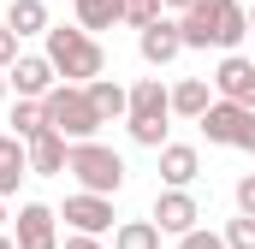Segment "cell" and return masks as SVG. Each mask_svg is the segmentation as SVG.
<instances>
[{
    "label": "cell",
    "instance_id": "obj_33",
    "mask_svg": "<svg viewBox=\"0 0 255 249\" xmlns=\"http://www.w3.org/2000/svg\"><path fill=\"white\" fill-rule=\"evenodd\" d=\"M0 220H6V208H0Z\"/></svg>",
    "mask_w": 255,
    "mask_h": 249
},
{
    "label": "cell",
    "instance_id": "obj_10",
    "mask_svg": "<svg viewBox=\"0 0 255 249\" xmlns=\"http://www.w3.org/2000/svg\"><path fill=\"white\" fill-rule=\"evenodd\" d=\"M54 208L48 202H24L18 208V249H60V232H54Z\"/></svg>",
    "mask_w": 255,
    "mask_h": 249
},
{
    "label": "cell",
    "instance_id": "obj_15",
    "mask_svg": "<svg viewBox=\"0 0 255 249\" xmlns=\"http://www.w3.org/2000/svg\"><path fill=\"white\" fill-rule=\"evenodd\" d=\"M18 178H30V142L24 136H0V196H12Z\"/></svg>",
    "mask_w": 255,
    "mask_h": 249
},
{
    "label": "cell",
    "instance_id": "obj_8",
    "mask_svg": "<svg viewBox=\"0 0 255 249\" xmlns=\"http://www.w3.org/2000/svg\"><path fill=\"white\" fill-rule=\"evenodd\" d=\"M136 48H142V60L148 65H172L184 54V30H178V18H154V24H142V36H136Z\"/></svg>",
    "mask_w": 255,
    "mask_h": 249
},
{
    "label": "cell",
    "instance_id": "obj_25",
    "mask_svg": "<svg viewBox=\"0 0 255 249\" xmlns=\"http://www.w3.org/2000/svg\"><path fill=\"white\" fill-rule=\"evenodd\" d=\"M178 249H232V244H226L220 232H184V238H178Z\"/></svg>",
    "mask_w": 255,
    "mask_h": 249
},
{
    "label": "cell",
    "instance_id": "obj_17",
    "mask_svg": "<svg viewBox=\"0 0 255 249\" xmlns=\"http://www.w3.org/2000/svg\"><path fill=\"white\" fill-rule=\"evenodd\" d=\"M77 6V24L95 36V30H113V24H125V0H71Z\"/></svg>",
    "mask_w": 255,
    "mask_h": 249
},
{
    "label": "cell",
    "instance_id": "obj_23",
    "mask_svg": "<svg viewBox=\"0 0 255 249\" xmlns=\"http://www.w3.org/2000/svg\"><path fill=\"white\" fill-rule=\"evenodd\" d=\"M160 12H166V0H125V24H136V30L154 24Z\"/></svg>",
    "mask_w": 255,
    "mask_h": 249
},
{
    "label": "cell",
    "instance_id": "obj_20",
    "mask_svg": "<svg viewBox=\"0 0 255 249\" xmlns=\"http://www.w3.org/2000/svg\"><path fill=\"white\" fill-rule=\"evenodd\" d=\"M113 249H160V226L154 220H125L113 232Z\"/></svg>",
    "mask_w": 255,
    "mask_h": 249
},
{
    "label": "cell",
    "instance_id": "obj_21",
    "mask_svg": "<svg viewBox=\"0 0 255 249\" xmlns=\"http://www.w3.org/2000/svg\"><path fill=\"white\" fill-rule=\"evenodd\" d=\"M42 124H48V113H42V101L18 95V107H12V136H24V142H30V136H36Z\"/></svg>",
    "mask_w": 255,
    "mask_h": 249
},
{
    "label": "cell",
    "instance_id": "obj_13",
    "mask_svg": "<svg viewBox=\"0 0 255 249\" xmlns=\"http://www.w3.org/2000/svg\"><path fill=\"white\" fill-rule=\"evenodd\" d=\"M196 172H202V154H196L190 142H166V148H160V178H166L172 190L196 184Z\"/></svg>",
    "mask_w": 255,
    "mask_h": 249
},
{
    "label": "cell",
    "instance_id": "obj_7",
    "mask_svg": "<svg viewBox=\"0 0 255 249\" xmlns=\"http://www.w3.org/2000/svg\"><path fill=\"white\" fill-rule=\"evenodd\" d=\"M65 220H71V232L101 238V232L113 226V196H101V190H77V196H65Z\"/></svg>",
    "mask_w": 255,
    "mask_h": 249
},
{
    "label": "cell",
    "instance_id": "obj_31",
    "mask_svg": "<svg viewBox=\"0 0 255 249\" xmlns=\"http://www.w3.org/2000/svg\"><path fill=\"white\" fill-rule=\"evenodd\" d=\"M0 249H18V238H0Z\"/></svg>",
    "mask_w": 255,
    "mask_h": 249
},
{
    "label": "cell",
    "instance_id": "obj_5",
    "mask_svg": "<svg viewBox=\"0 0 255 249\" xmlns=\"http://www.w3.org/2000/svg\"><path fill=\"white\" fill-rule=\"evenodd\" d=\"M6 83L18 89V95H30V101H42L54 83H60V71H54V60L48 54H18V60L6 65Z\"/></svg>",
    "mask_w": 255,
    "mask_h": 249
},
{
    "label": "cell",
    "instance_id": "obj_16",
    "mask_svg": "<svg viewBox=\"0 0 255 249\" xmlns=\"http://www.w3.org/2000/svg\"><path fill=\"white\" fill-rule=\"evenodd\" d=\"M83 89H89V101H95L101 124H107V119H125V113H130V89H119L113 77H95V83H83Z\"/></svg>",
    "mask_w": 255,
    "mask_h": 249
},
{
    "label": "cell",
    "instance_id": "obj_19",
    "mask_svg": "<svg viewBox=\"0 0 255 249\" xmlns=\"http://www.w3.org/2000/svg\"><path fill=\"white\" fill-rule=\"evenodd\" d=\"M6 24H12L18 36H48V6H42V0H12V6H6Z\"/></svg>",
    "mask_w": 255,
    "mask_h": 249
},
{
    "label": "cell",
    "instance_id": "obj_2",
    "mask_svg": "<svg viewBox=\"0 0 255 249\" xmlns=\"http://www.w3.org/2000/svg\"><path fill=\"white\" fill-rule=\"evenodd\" d=\"M48 60H54V71H60L65 83H95L101 71H107V54H101V42L77 24V30H54L48 24Z\"/></svg>",
    "mask_w": 255,
    "mask_h": 249
},
{
    "label": "cell",
    "instance_id": "obj_32",
    "mask_svg": "<svg viewBox=\"0 0 255 249\" xmlns=\"http://www.w3.org/2000/svg\"><path fill=\"white\" fill-rule=\"evenodd\" d=\"M250 30H255V12H250Z\"/></svg>",
    "mask_w": 255,
    "mask_h": 249
},
{
    "label": "cell",
    "instance_id": "obj_3",
    "mask_svg": "<svg viewBox=\"0 0 255 249\" xmlns=\"http://www.w3.org/2000/svg\"><path fill=\"white\" fill-rule=\"evenodd\" d=\"M42 113H48V124L60 130L65 142H83V136L101 130V113H95V101H89L83 83H54V89L42 95Z\"/></svg>",
    "mask_w": 255,
    "mask_h": 249
},
{
    "label": "cell",
    "instance_id": "obj_22",
    "mask_svg": "<svg viewBox=\"0 0 255 249\" xmlns=\"http://www.w3.org/2000/svg\"><path fill=\"white\" fill-rule=\"evenodd\" d=\"M142 148H166V119H125Z\"/></svg>",
    "mask_w": 255,
    "mask_h": 249
},
{
    "label": "cell",
    "instance_id": "obj_14",
    "mask_svg": "<svg viewBox=\"0 0 255 249\" xmlns=\"http://www.w3.org/2000/svg\"><path fill=\"white\" fill-rule=\"evenodd\" d=\"M172 113V89L160 83V77H142L136 89H130V113L125 119H166Z\"/></svg>",
    "mask_w": 255,
    "mask_h": 249
},
{
    "label": "cell",
    "instance_id": "obj_24",
    "mask_svg": "<svg viewBox=\"0 0 255 249\" xmlns=\"http://www.w3.org/2000/svg\"><path fill=\"white\" fill-rule=\"evenodd\" d=\"M226 244L232 249H255V214H238V220L226 226Z\"/></svg>",
    "mask_w": 255,
    "mask_h": 249
},
{
    "label": "cell",
    "instance_id": "obj_4",
    "mask_svg": "<svg viewBox=\"0 0 255 249\" xmlns=\"http://www.w3.org/2000/svg\"><path fill=\"white\" fill-rule=\"evenodd\" d=\"M65 172H71L83 190H101V196H113V190L125 184V160H119L107 142H95V136L71 142V154H65Z\"/></svg>",
    "mask_w": 255,
    "mask_h": 249
},
{
    "label": "cell",
    "instance_id": "obj_11",
    "mask_svg": "<svg viewBox=\"0 0 255 249\" xmlns=\"http://www.w3.org/2000/svg\"><path fill=\"white\" fill-rule=\"evenodd\" d=\"M196 220H202V208H196L190 190H166V196L154 202V226H160V232H172V238L196 232Z\"/></svg>",
    "mask_w": 255,
    "mask_h": 249
},
{
    "label": "cell",
    "instance_id": "obj_30",
    "mask_svg": "<svg viewBox=\"0 0 255 249\" xmlns=\"http://www.w3.org/2000/svg\"><path fill=\"white\" fill-rule=\"evenodd\" d=\"M166 6H172V12H184V6H190V0H166Z\"/></svg>",
    "mask_w": 255,
    "mask_h": 249
},
{
    "label": "cell",
    "instance_id": "obj_28",
    "mask_svg": "<svg viewBox=\"0 0 255 249\" xmlns=\"http://www.w3.org/2000/svg\"><path fill=\"white\" fill-rule=\"evenodd\" d=\"M65 249H101V244H95L89 232H71V238H65Z\"/></svg>",
    "mask_w": 255,
    "mask_h": 249
},
{
    "label": "cell",
    "instance_id": "obj_1",
    "mask_svg": "<svg viewBox=\"0 0 255 249\" xmlns=\"http://www.w3.org/2000/svg\"><path fill=\"white\" fill-rule=\"evenodd\" d=\"M178 30H184V48H226L232 54L250 36V12L238 0H190Z\"/></svg>",
    "mask_w": 255,
    "mask_h": 249
},
{
    "label": "cell",
    "instance_id": "obj_6",
    "mask_svg": "<svg viewBox=\"0 0 255 249\" xmlns=\"http://www.w3.org/2000/svg\"><path fill=\"white\" fill-rule=\"evenodd\" d=\"M250 113H255V107H238V101H226V95H220V101H214V107H208L196 124H202V136H208V142H220V148H238V136H244Z\"/></svg>",
    "mask_w": 255,
    "mask_h": 249
},
{
    "label": "cell",
    "instance_id": "obj_26",
    "mask_svg": "<svg viewBox=\"0 0 255 249\" xmlns=\"http://www.w3.org/2000/svg\"><path fill=\"white\" fill-rule=\"evenodd\" d=\"M18 42H24V36H18L12 24H0V65H12V60H18Z\"/></svg>",
    "mask_w": 255,
    "mask_h": 249
},
{
    "label": "cell",
    "instance_id": "obj_12",
    "mask_svg": "<svg viewBox=\"0 0 255 249\" xmlns=\"http://www.w3.org/2000/svg\"><path fill=\"white\" fill-rule=\"evenodd\" d=\"M65 154H71V142H65L54 124H42V130L30 136V172H36V178H54V172H65Z\"/></svg>",
    "mask_w": 255,
    "mask_h": 249
},
{
    "label": "cell",
    "instance_id": "obj_27",
    "mask_svg": "<svg viewBox=\"0 0 255 249\" xmlns=\"http://www.w3.org/2000/svg\"><path fill=\"white\" fill-rule=\"evenodd\" d=\"M238 208H244V214H255V172H244V178H238Z\"/></svg>",
    "mask_w": 255,
    "mask_h": 249
},
{
    "label": "cell",
    "instance_id": "obj_9",
    "mask_svg": "<svg viewBox=\"0 0 255 249\" xmlns=\"http://www.w3.org/2000/svg\"><path fill=\"white\" fill-rule=\"evenodd\" d=\"M214 95H226V101H238V107H255V60L226 54L220 71H214Z\"/></svg>",
    "mask_w": 255,
    "mask_h": 249
},
{
    "label": "cell",
    "instance_id": "obj_29",
    "mask_svg": "<svg viewBox=\"0 0 255 249\" xmlns=\"http://www.w3.org/2000/svg\"><path fill=\"white\" fill-rule=\"evenodd\" d=\"M6 89H12V83H6V65H0V101H6Z\"/></svg>",
    "mask_w": 255,
    "mask_h": 249
},
{
    "label": "cell",
    "instance_id": "obj_18",
    "mask_svg": "<svg viewBox=\"0 0 255 249\" xmlns=\"http://www.w3.org/2000/svg\"><path fill=\"white\" fill-rule=\"evenodd\" d=\"M214 107V89H208V77H184L178 89H172V113H184V119H202Z\"/></svg>",
    "mask_w": 255,
    "mask_h": 249
}]
</instances>
